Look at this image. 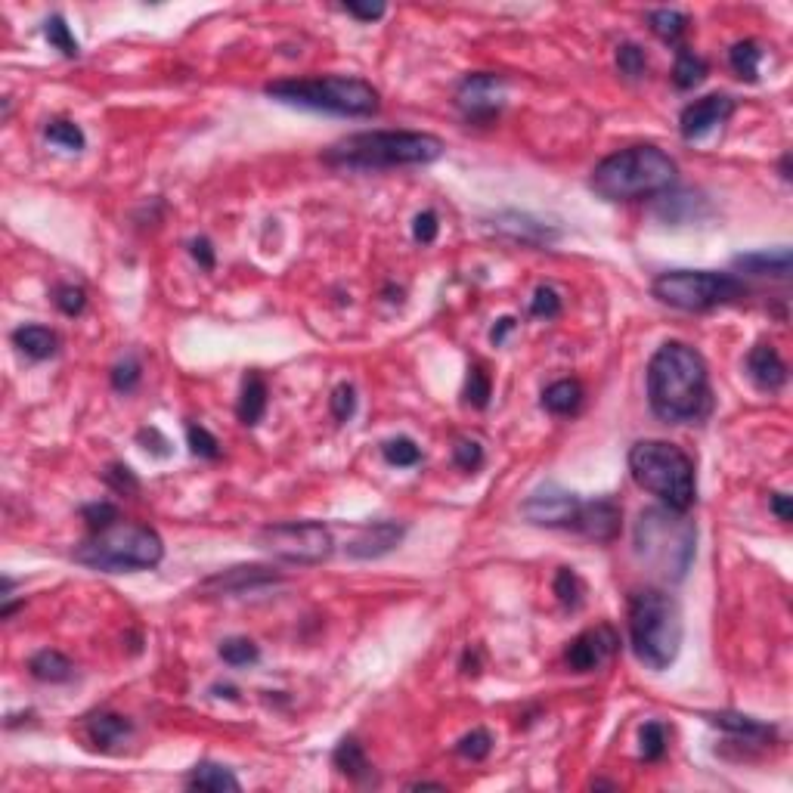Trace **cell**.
I'll return each instance as SVG.
<instances>
[{
	"label": "cell",
	"instance_id": "ffe728a7",
	"mask_svg": "<svg viewBox=\"0 0 793 793\" xmlns=\"http://www.w3.org/2000/svg\"><path fill=\"white\" fill-rule=\"evenodd\" d=\"M502 236H509L521 245H552L561 233L546 227V224H539V220L527 217V214H518V211H505L496 217V224H493Z\"/></svg>",
	"mask_w": 793,
	"mask_h": 793
},
{
	"label": "cell",
	"instance_id": "ba28073f",
	"mask_svg": "<svg viewBox=\"0 0 793 793\" xmlns=\"http://www.w3.org/2000/svg\"><path fill=\"white\" fill-rule=\"evenodd\" d=\"M629 474L642 490L660 499V505L688 512L697 499L691 456L666 440H639L629 450Z\"/></svg>",
	"mask_w": 793,
	"mask_h": 793
},
{
	"label": "cell",
	"instance_id": "7bdbcfd3",
	"mask_svg": "<svg viewBox=\"0 0 793 793\" xmlns=\"http://www.w3.org/2000/svg\"><path fill=\"white\" fill-rule=\"evenodd\" d=\"M186 443H189V453L199 456V459H217L220 456V440L205 425L189 422L186 425Z\"/></svg>",
	"mask_w": 793,
	"mask_h": 793
},
{
	"label": "cell",
	"instance_id": "4fadbf2b",
	"mask_svg": "<svg viewBox=\"0 0 793 793\" xmlns=\"http://www.w3.org/2000/svg\"><path fill=\"white\" fill-rule=\"evenodd\" d=\"M580 505H583L580 496L549 484V487L536 490L533 496L524 499L521 515L536 527H570L580 512Z\"/></svg>",
	"mask_w": 793,
	"mask_h": 793
},
{
	"label": "cell",
	"instance_id": "5b68a950",
	"mask_svg": "<svg viewBox=\"0 0 793 793\" xmlns=\"http://www.w3.org/2000/svg\"><path fill=\"white\" fill-rule=\"evenodd\" d=\"M264 93L276 103L301 106L313 112H329L341 118H369L382 106L378 90L351 75H313V78H282L270 81Z\"/></svg>",
	"mask_w": 793,
	"mask_h": 793
},
{
	"label": "cell",
	"instance_id": "ac0fdd59",
	"mask_svg": "<svg viewBox=\"0 0 793 793\" xmlns=\"http://www.w3.org/2000/svg\"><path fill=\"white\" fill-rule=\"evenodd\" d=\"M747 375L759 391H781L787 385V363L775 351V344L759 341L747 354Z\"/></svg>",
	"mask_w": 793,
	"mask_h": 793
},
{
	"label": "cell",
	"instance_id": "d6986e66",
	"mask_svg": "<svg viewBox=\"0 0 793 793\" xmlns=\"http://www.w3.org/2000/svg\"><path fill=\"white\" fill-rule=\"evenodd\" d=\"M732 267L738 273H750V276H775V279H787L790 267H793V255L787 245L778 248H759V251H747V255H738L732 261Z\"/></svg>",
	"mask_w": 793,
	"mask_h": 793
},
{
	"label": "cell",
	"instance_id": "cb8c5ba5",
	"mask_svg": "<svg viewBox=\"0 0 793 793\" xmlns=\"http://www.w3.org/2000/svg\"><path fill=\"white\" fill-rule=\"evenodd\" d=\"M267 400H270V391H267V382L261 372H248L242 378V391H239V403H236V416L242 425H258L267 412Z\"/></svg>",
	"mask_w": 793,
	"mask_h": 793
},
{
	"label": "cell",
	"instance_id": "4316f807",
	"mask_svg": "<svg viewBox=\"0 0 793 793\" xmlns=\"http://www.w3.org/2000/svg\"><path fill=\"white\" fill-rule=\"evenodd\" d=\"M332 763L341 775H347L351 781H369L372 778V763H369V756L357 738H341L335 753H332Z\"/></svg>",
	"mask_w": 793,
	"mask_h": 793
},
{
	"label": "cell",
	"instance_id": "8fae6325",
	"mask_svg": "<svg viewBox=\"0 0 793 793\" xmlns=\"http://www.w3.org/2000/svg\"><path fill=\"white\" fill-rule=\"evenodd\" d=\"M502 103H505V78L496 72H471L456 87V106L474 124L496 121Z\"/></svg>",
	"mask_w": 793,
	"mask_h": 793
},
{
	"label": "cell",
	"instance_id": "e0dca14e",
	"mask_svg": "<svg viewBox=\"0 0 793 793\" xmlns=\"http://www.w3.org/2000/svg\"><path fill=\"white\" fill-rule=\"evenodd\" d=\"M406 536V524L400 521H372L366 527H360V533L347 543V555L360 558V561H372V558H385L388 552H394Z\"/></svg>",
	"mask_w": 793,
	"mask_h": 793
},
{
	"label": "cell",
	"instance_id": "44dd1931",
	"mask_svg": "<svg viewBox=\"0 0 793 793\" xmlns=\"http://www.w3.org/2000/svg\"><path fill=\"white\" fill-rule=\"evenodd\" d=\"M710 725L722 728V732L735 735V738H744L750 744H766L775 738V725H766L753 716H744V713H735V710H719V713H707L704 716Z\"/></svg>",
	"mask_w": 793,
	"mask_h": 793
},
{
	"label": "cell",
	"instance_id": "52a82bcc",
	"mask_svg": "<svg viewBox=\"0 0 793 793\" xmlns=\"http://www.w3.org/2000/svg\"><path fill=\"white\" fill-rule=\"evenodd\" d=\"M72 558L103 574H137V570L162 564L165 543L149 524L118 521L100 533H90L81 546L72 549Z\"/></svg>",
	"mask_w": 793,
	"mask_h": 793
},
{
	"label": "cell",
	"instance_id": "9c48e42d",
	"mask_svg": "<svg viewBox=\"0 0 793 793\" xmlns=\"http://www.w3.org/2000/svg\"><path fill=\"white\" fill-rule=\"evenodd\" d=\"M651 295L676 310L701 313L722 304H732L747 295V285L735 273L713 270H666L654 279Z\"/></svg>",
	"mask_w": 793,
	"mask_h": 793
},
{
	"label": "cell",
	"instance_id": "db71d44e",
	"mask_svg": "<svg viewBox=\"0 0 793 793\" xmlns=\"http://www.w3.org/2000/svg\"><path fill=\"white\" fill-rule=\"evenodd\" d=\"M344 13L360 19V22H375V19H382L388 13V7L385 4H344Z\"/></svg>",
	"mask_w": 793,
	"mask_h": 793
},
{
	"label": "cell",
	"instance_id": "f907efd6",
	"mask_svg": "<svg viewBox=\"0 0 793 793\" xmlns=\"http://www.w3.org/2000/svg\"><path fill=\"white\" fill-rule=\"evenodd\" d=\"M440 233V217L437 211H422L416 214V220H412V239H416L419 245H431Z\"/></svg>",
	"mask_w": 793,
	"mask_h": 793
},
{
	"label": "cell",
	"instance_id": "d590c367",
	"mask_svg": "<svg viewBox=\"0 0 793 793\" xmlns=\"http://www.w3.org/2000/svg\"><path fill=\"white\" fill-rule=\"evenodd\" d=\"M490 397H493V378L484 366L474 363L468 369V378H465V403L474 409H487Z\"/></svg>",
	"mask_w": 793,
	"mask_h": 793
},
{
	"label": "cell",
	"instance_id": "9a60e30c",
	"mask_svg": "<svg viewBox=\"0 0 793 793\" xmlns=\"http://www.w3.org/2000/svg\"><path fill=\"white\" fill-rule=\"evenodd\" d=\"M570 527L583 533L586 539H592V543H614V539L620 536V527H623V509L614 499L583 502Z\"/></svg>",
	"mask_w": 793,
	"mask_h": 793
},
{
	"label": "cell",
	"instance_id": "5bb4252c",
	"mask_svg": "<svg viewBox=\"0 0 793 793\" xmlns=\"http://www.w3.org/2000/svg\"><path fill=\"white\" fill-rule=\"evenodd\" d=\"M735 100L728 97V93H710V97H701V100H694L682 109L679 115V134L682 140L688 143H697V140H704L710 137L716 128H722V124L735 115Z\"/></svg>",
	"mask_w": 793,
	"mask_h": 793
},
{
	"label": "cell",
	"instance_id": "f35d334b",
	"mask_svg": "<svg viewBox=\"0 0 793 793\" xmlns=\"http://www.w3.org/2000/svg\"><path fill=\"white\" fill-rule=\"evenodd\" d=\"M217 654H220V660H224L227 666H248V663H258L261 660V648L251 642V639H245V636L220 642Z\"/></svg>",
	"mask_w": 793,
	"mask_h": 793
},
{
	"label": "cell",
	"instance_id": "277c9868",
	"mask_svg": "<svg viewBox=\"0 0 793 793\" xmlns=\"http://www.w3.org/2000/svg\"><path fill=\"white\" fill-rule=\"evenodd\" d=\"M682 632V608L670 592L639 589L629 595V645L648 670L663 673L673 666L682 648Z\"/></svg>",
	"mask_w": 793,
	"mask_h": 793
},
{
	"label": "cell",
	"instance_id": "9f6ffc18",
	"mask_svg": "<svg viewBox=\"0 0 793 793\" xmlns=\"http://www.w3.org/2000/svg\"><path fill=\"white\" fill-rule=\"evenodd\" d=\"M769 505H772V512L778 515V521L790 524V518H793V499L787 493H772L769 496Z\"/></svg>",
	"mask_w": 793,
	"mask_h": 793
},
{
	"label": "cell",
	"instance_id": "e575fe53",
	"mask_svg": "<svg viewBox=\"0 0 793 793\" xmlns=\"http://www.w3.org/2000/svg\"><path fill=\"white\" fill-rule=\"evenodd\" d=\"M382 456L394 468H412L422 462V447L412 437H391L382 443Z\"/></svg>",
	"mask_w": 793,
	"mask_h": 793
},
{
	"label": "cell",
	"instance_id": "836d02e7",
	"mask_svg": "<svg viewBox=\"0 0 793 793\" xmlns=\"http://www.w3.org/2000/svg\"><path fill=\"white\" fill-rule=\"evenodd\" d=\"M44 38L50 41L53 50H59L66 59H78L81 44H78V38L72 35V28H69V22L62 19V16H50L44 22Z\"/></svg>",
	"mask_w": 793,
	"mask_h": 793
},
{
	"label": "cell",
	"instance_id": "60d3db41",
	"mask_svg": "<svg viewBox=\"0 0 793 793\" xmlns=\"http://www.w3.org/2000/svg\"><path fill=\"white\" fill-rule=\"evenodd\" d=\"M617 72L629 81H639L648 72V56L639 44H620L617 47Z\"/></svg>",
	"mask_w": 793,
	"mask_h": 793
},
{
	"label": "cell",
	"instance_id": "f546056e",
	"mask_svg": "<svg viewBox=\"0 0 793 793\" xmlns=\"http://www.w3.org/2000/svg\"><path fill=\"white\" fill-rule=\"evenodd\" d=\"M763 56H766L763 44L747 38V41H738L732 50H728V66H732V72L741 81L753 84V81H759V62H763Z\"/></svg>",
	"mask_w": 793,
	"mask_h": 793
},
{
	"label": "cell",
	"instance_id": "f6af8a7d",
	"mask_svg": "<svg viewBox=\"0 0 793 793\" xmlns=\"http://www.w3.org/2000/svg\"><path fill=\"white\" fill-rule=\"evenodd\" d=\"M561 310H564L561 295L552 289V285H539V289L533 292V298H530V313L539 316V320H558Z\"/></svg>",
	"mask_w": 793,
	"mask_h": 793
},
{
	"label": "cell",
	"instance_id": "2e32d148",
	"mask_svg": "<svg viewBox=\"0 0 793 793\" xmlns=\"http://www.w3.org/2000/svg\"><path fill=\"white\" fill-rule=\"evenodd\" d=\"M282 574L270 564H236L227 570H217L208 580H202V592L211 595H230V592H245V589H258V586H270L279 583Z\"/></svg>",
	"mask_w": 793,
	"mask_h": 793
},
{
	"label": "cell",
	"instance_id": "74e56055",
	"mask_svg": "<svg viewBox=\"0 0 793 793\" xmlns=\"http://www.w3.org/2000/svg\"><path fill=\"white\" fill-rule=\"evenodd\" d=\"M666 744H670V738H666V725L651 719L642 725V735H639V753L645 763H657V759L666 756Z\"/></svg>",
	"mask_w": 793,
	"mask_h": 793
},
{
	"label": "cell",
	"instance_id": "8992f818",
	"mask_svg": "<svg viewBox=\"0 0 793 793\" xmlns=\"http://www.w3.org/2000/svg\"><path fill=\"white\" fill-rule=\"evenodd\" d=\"M632 543H636V558L648 564L657 577L679 583L685 580L694 561L697 530L694 521L685 518V512L654 505V509H645L639 515L636 530H632Z\"/></svg>",
	"mask_w": 793,
	"mask_h": 793
},
{
	"label": "cell",
	"instance_id": "680465c9",
	"mask_svg": "<svg viewBox=\"0 0 793 793\" xmlns=\"http://www.w3.org/2000/svg\"><path fill=\"white\" fill-rule=\"evenodd\" d=\"M781 177L790 180V155H781Z\"/></svg>",
	"mask_w": 793,
	"mask_h": 793
},
{
	"label": "cell",
	"instance_id": "b9f144b4",
	"mask_svg": "<svg viewBox=\"0 0 793 793\" xmlns=\"http://www.w3.org/2000/svg\"><path fill=\"white\" fill-rule=\"evenodd\" d=\"M140 378H143V366H140V360H137L134 354H128V357L118 360V363L112 366V388H115L118 394H131V391H137Z\"/></svg>",
	"mask_w": 793,
	"mask_h": 793
},
{
	"label": "cell",
	"instance_id": "603a6c76",
	"mask_svg": "<svg viewBox=\"0 0 793 793\" xmlns=\"http://www.w3.org/2000/svg\"><path fill=\"white\" fill-rule=\"evenodd\" d=\"M134 725L121 713H93L87 719V738L97 750H115L121 741H128Z\"/></svg>",
	"mask_w": 793,
	"mask_h": 793
},
{
	"label": "cell",
	"instance_id": "f5cc1de1",
	"mask_svg": "<svg viewBox=\"0 0 793 793\" xmlns=\"http://www.w3.org/2000/svg\"><path fill=\"white\" fill-rule=\"evenodd\" d=\"M189 255L196 258V264L205 270V273H211L214 267H217V255H214V245H211V239H205V236H199V239H193L189 242Z\"/></svg>",
	"mask_w": 793,
	"mask_h": 793
},
{
	"label": "cell",
	"instance_id": "1f68e13d",
	"mask_svg": "<svg viewBox=\"0 0 793 793\" xmlns=\"http://www.w3.org/2000/svg\"><path fill=\"white\" fill-rule=\"evenodd\" d=\"M648 25H651V31L663 44H679L685 38L691 19L682 10H651L648 13Z\"/></svg>",
	"mask_w": 793,
	"mask_h": 793
},
{
	"label": "cell",
	"instance_id": "11a10c76",
	"mask_svg": "<svg viewBox=\"0 0 793 793\" xmlns=\"http://www.w3.org/2000/svg\"><path fill=\"white\" fill-rule=\"evenodd\" d=\"M515 329H518V320H515V316H499L496 326L490 329V341H493V347L505 344V338H509Z\"/></svg>",
	"mask_w": 793,
	"mask_h": 793
},
{
	"label": "cell",
	"instance_id": "3957f363",
	"mask_svg": "<svg viewBox=\"0 0 793 793\" xmlns=\"http://www.w3.org/2000/svg\"><path fill=\"white\" fill-rule=\"evenodd\" d=\"M676 174V162L660 146L639 143L601 158L589 177V186L605 202H639L670 193Z\"/></svg>",
	"mask_w": 793,
	"mask_h": 793
},
{
	"label": "cell",
	"instance_id": "816d5d0a",
	"mask_svg": "<svg viewBox=\"0 0 793 793\" xmlns=\"http://www.w3.org/2000/svg\"><path fill=\"white\" fill-rule=\"evenodd\" d=\"M137 443H140L146 453H152L158 459H168L171 456V440L162 431H158V428H140L137 431Z\"/></svg>",
	"mask_w": 793,
	"mask_h": 793
},
{
	"label": "cell",
	"instance_id": "7c38bea8",
	"mask_svg": "<svg viewBox=\"0 0 793 793\" xmlns=\"http://www.w3.org/2000/svg\"><path fill=\"white\" fill-rule=\"evenodd\" d=\"M620 651V636H617V629L608 626V623H598L586 632H580V636L567 645L564 651V663H567V670H574V673H595L601 670L614 654Z\"/></svg>",
	"mask_w": 793,
	"mask_h": 793
},
{
	"label": "cell",
	"instance_id": "8d00e7d4",
	"mask_svg": "<svg viewBox=\"0 0 793 793\" xmlns=\"http://www.w3.org/2000/svg\"><path fill=\"white\" fill-rule=\"evenodd\" d=\"M558 601L567 608V611H577L583 605V583L577 577V570L574 567H558V574H555V583H552Z\"/></svg>",
	"mask_w": 793,
	"mask_h": 793
},
{
	"label": "cell",
	"instance_id": "4dcf8cb0",
	"mask_svg": "<svg viewBox=\"0 0 793 793\" xmlns=\"http://www.w3.org/2000/svg\"><path fill=\"white\" fill-rule=\"evenodd\" d=\"M710 75V66L704 56H697L691 47L676 50V66H673V84L679 90H694L704 78Z\"/></svg>",
	"mask_w": 793,
	"mask_h": 793
},
{
	"label": "cell",
	"instance_id": "bcb514c9",
	"mask_svg": "<svg viewBox=\"0 0 793 793\" xmlns=\"http://www.w3.org/2000/svg\"><path fill=\"white\" fill-rule=\"evenodd\" d=\"M53 304L66 316H78L87 307V292L75 282H62V285H56V289H53Z\"/></svg>",
	"mask_w": 793,
	"mask_h": 793
},
{
	"label": "cell",
	"instance_id": "ee69618b",
	"mask_svg": "<svg viewBox=\"0 0 793 793\" xmlns=\"http://www.w3.org/2000/svg\"><path fill=\"white\" fill-rule=\"evenodd\" d=\"M81 518L87 521V530L90 533H100L112 524L121 521V512H118V505L115 502H90L81 509Z\"/></svg>",
	"mask_w": 793,
	"mask_h": 793
},
{
	"label": "cell",
	"instance_id": "83f0119b",
	"mask_svg": "<svg viewBox=\"0 0 793 793\" xmlns=\"http://www.w3.org/2000/svg\"><path fill=\"white\" fill-rule=\"evenodd\" d=\"M28 673L35 676L38 682L59 685V682H69L75 676V663L66 654H62V651L44 648V651H38L35 657L28 660Z\"/></svg>",
	"mask_w": 793,
	"mask_h": 793
},
{
	"label": "cell",
	"instance_id": "d6a6232c",
	"mask_svg": "<svg viewBox=\"0 0 793 793\" xmlns=\"http://www.w3.org/2000/svg\"><path fill=\"white\" fill-rule=\"evenodd\" d=\"M44 137H47V143H53L59 149H69V152H81L87 146L84 131L78 128L75 121H69V118H53L47 128H44Z\"/></svg>",
	"mask_w": 793,
	"mask_h": 793
},
{
	"label": "cell",
	"instance_id": "681fc988",
	"mask_svg": "<svg viewBox=\"0 0 793 793\" xmlns=\"http://www.w3.org/2000/svg\"><path fill=\"white\" fill-rule=\"evenodd\" d=\"M453 462L462 468V471H468V474H474L478 471L481 465H484V447L478 440H456V447H453Z\"/></svg>",
	"mask_w": 793,
	"mask_h": 793
},
{
	"label": "cell",
	"instance_id": "f1b7e54d",
	"mask_svg": "<svg viewBox=\"0 0 793 793\" xmlns=\"http://www.w3.org/2000/svg\"><path fill=\"white\" fill-rule=\"evenodd\" d=\"M13 344L19 347V351L28 357V360H50L56 354V347H59V338L53 329L47 326H19L13 332Z\"/></svg>",
	"mask_w": 793,
	"mask_h": 793
},
{
	"label": "cell",
	"instance_id": "484cf974",
	"mask_svg": "<svg viewBox=\"0 0 793 793\" xmlns=\"http://www.w3.org/2000/svg\"><path fill=\"white\" fill-rule=\"evenodd\" d=\"M583 400H586V391L577 378H561V382H552L543 391V406L552 416H577Z\"/></svg>",
	"mask_w": 793,
	"mask_h": 793
},
{
	"label": "cell",
	"instance_id": "d4e9b609",
	"mask_svg": "<svg viewBox=\"0 0 793 793\" xmlns=\"http://www.w3.org/2000/svg\"><path fill=\"white\" fill-rule=\"evenodd\" d=\"M186 787L205 790V793H239L242 790L239 778L227 766H217V763H199L186 775Z\"/></svg>",
	"mask_w": 793,
	"mask_h": 793
},
{
	"label": "cell",
	"instance_id": "6f0895ef",
	"mask_svg": "<svg viewBox=\"0 0 793 793\" xmlns=\"http://www.w3.org/2000/svg\"><path fill=\"white\" fill-rule=\"evenodd\" d=\"M462 673L465 676H478L481 673V651L478 648H465V654H462Z\"/></svg>",
	"mask_w": 793,
	"mask_h": 793
},
{
	"label": "cell",
	"instance_id": "6da1fadb",
	"mask_svg": "<svg viewBox=\"0 0 793 793\" xmlns=\"http://www.w3.org/2000/svg\"><path fill=\"white\" fill-rule=\"evenodd\" d=\"M648 403L670 425L704 422L713 412V388L704 357L685 341L660 344L648 363Z\"/></svg>",
	"mask_w": 793,
	"mask_h": 793
},
{
	"label": "cell",
	"instance_id": "7402d4cb",
	"mask_svg": "<svg viewBox=\"0 0 793 793\" xmlns=\"http://www.w3.org/2000/svg\"><path fill=\"white\" fill-rule=\"evenodd\" d=\"M710 214V202L697 193H663L660 205H657V217L666 220V224H694V220H704Z\"/></svg>",
	"mask_w": 793,
	"mask_h": 793
},
{
	"label": "cell",
	"instance_id": "7a4b0ae2",
	"mask_svg": "<svg viewBox=\"0 0 793 793\" xmlns=\"http://www.w3.org/2000/svg\"><path fill=\"white\" fill-rule=\"evenodd\" d=\"M443 140L422 131H366L332 143L323 162L338 171H388L431 165L443 155Z\"/></svg>",
	"mask_w": 793,
	"mask_h": 793
},
{
	"label": "cell",
	"instance_id": "30bf717a",
	"mask_svg": "<svg viewBox=\"0 0 793 793\" xmlns=\"http://www.w3.org/2000/svg\"><path fill=\"white\" fill-rule=\"evenodd\" d=\"M258 546L289 564H323L335 552V536L323 521H279L258 533Z\"/></svg>",
	"mask_w": 793,
	"mask_h": 793
},
{
	"label": "cell",
	"instance_id": "c3c4849f",
	"mask_svg": "<svg viewBox=\"0 0 793 793\" xmlns=\"http://www.w3.org/2000/svg\"><path fill=\"white\" fill-rule=\"evenodd\" d=\"M329 409H332L335 422H351L354 412H357V391H354V385H347V382L335 385V391L329 397Z\"/></svg>",
	"mask_w": 793,
	"mask_h": 793
},
{
	"label": "cell",
	"instance_id": "7dc6e473",
	"mask_svg": "<svg viewBox=\"0 0 793 793\" xmlns=\"http://www.w3.org/2000/svg\"><path fill=\"white\" fill-rule=\"evenodd\" d=\"M103 481L115 490V493H124V496H134V493H140V481H137V474L124 465V462H112V465H106V471H103Z\"/></svg>",
	"mask_w": 793,
	"mask_h": 793
},
{
	"label": "cell",
	"instance_id": "ab89813d",
	"mask_svg": "<svg viewBox=\"0 0 793 793\" xmlns=\"http://www.w3.org/2000/svg\"><path fill=\"white\" fill-rule=\"evenodd\" d=\"M493 750V735L487 732V728H471L468 735H462L456 741V753L462 759H471V763H481V759H487Z\"/></svg>",
	"mask_w": 793,
	"mask_h": 793
}]
</instances>
